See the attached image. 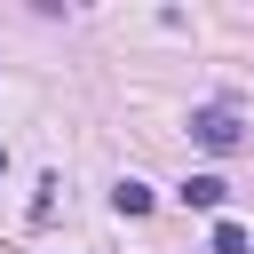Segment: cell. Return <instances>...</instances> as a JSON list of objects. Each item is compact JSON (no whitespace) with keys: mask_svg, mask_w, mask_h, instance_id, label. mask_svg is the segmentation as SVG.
<instances>
[{"mask_svg":"<svg viewBox=\"0 0 254 254\" xmlns=\"http://www.w3.org/2000/svg\"><path fill=\"white\" fill-rule=\"evenodd\" d=\"M222 198H230V183H222V175H190V183H183V206H198V214H214Z\"/></svg>","mask_w":254,"mask_h":254,"instance_id":"2","label":"cell"},{"mask_svg":"<svg viewBox=\"0 0 254 254\" xmlns=\"http://www.w3.org/2000/svg\"><path fill=\"white\" fill-rule=\"evenodd\" d=\"M0 175H8V151H0Z\"/></svg>","mask_w":254,"mask_h":254,"instance_id":"5","label":"cell"},{"mask_svg":"<svg viewBox=\"0 0 254 254\" xmlns=\"http://www.w3.org/2000/svg\"><path fill=\"white\" fill-rule=\"evenodd\" d=\"M190 143H206V151H238L246 127H238L230 103H198V111H190Z\"/></svg>","mask_w":254,"mask_h":254,"instance_id":"1","label":"cell"},{"mask_svg":"<svg viewBox=\"0 0 254 254\" xmlns=\"http://www.w3.org/2000/svg\"><path fill=\"white\" fill-rule=\"evenodd\" d=\"M151 198H159V190H151V183H135V175L111 190V206H119V214H151Z\"/></svg>","mask_w":254,"mask_h":254,"instance_id":"3","label":"cell"},{"mask_svg":"<svg viewBox=\"0 0 254 254\" xmlns=\"http://www.w3.org/2000/svg\"><path fill=\"white\" fill-rule=\"evenodd\" d=\"M214 254H254V238H246L238 222H214Z\"/></svg>","mask_w":254,"mask_h":254,"instance_id":"4","label":"cell"}]
</instances>
